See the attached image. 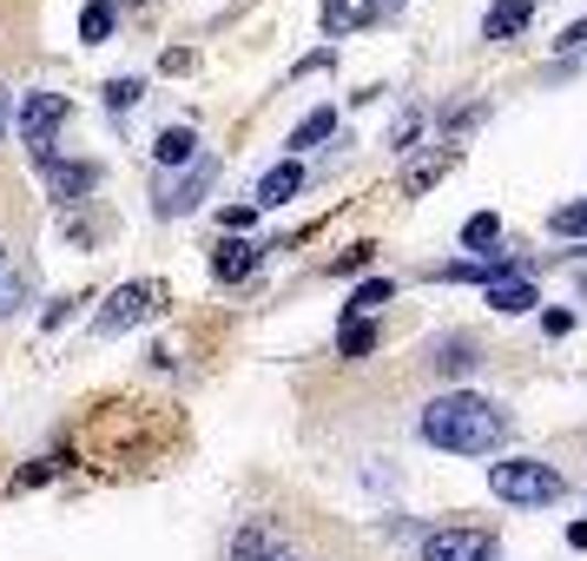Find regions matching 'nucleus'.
Wrapping results in <instances>:
<instances>
[{
	"instance_id": "15",
	"label": "nucleus",
	"mask_w": 587,
	"mask_h": 561,
	"mask_svg": "<svg viewBox=\"0 0 587 561\" xmlns=\"http://www.w3.org/2000/svg\"><path fill=\"white\" fill-rule=\"evenodd\" d=\"M390 298H396V284H390V278H363V284L350 291V317H370V311H383Z\"/></svg>"
},
{
	"instance_id": "23",
	"label": "nucleus",
	"mask_w": 587,
	"mask_h": 561,
	"mask_svg": "<svg viewBox=\"0 0 587 561\" xmlns=\"http://www.w3.org/2000/svg\"><path fill=\"white\" fill-rule=\"evenodd\" d=\"M370 251H377V245H350V251H344L330 271H337V278H350V271H363V265H370Z\"/></svg>"
},
{
	"instance_id": "2",
	"label": "nucleus",
	"mask_w": 587,
	"mask_h": 561,
	"mask_svg": "<svg viewBox=\"0 0 587 561\" xmlns=\"http://www.w3.org/2000/svg\"><path fill=\"white\" fill-rule=\"evenodd\" d=\"M489 489L515 509H542V503H562L568 496V476L555 463H535V456H509V463H489Z\"/></svg>"
},
{
	"instance_id": "13",
	"label": "nucleus",
	"mask_w": 587,
	"mask_h": 561,
	"mask_svg": "<svg viewBox=\"0 0 587 561\" xmlns=\"http://www.w3.org/2000/svg\"><path fill=\"white\" fill-rule=\"evenodd\" d=\"M489 304H496L502 317H522V311H535L542 298H535V284H529V278H502V284H489Z\"/></svg>"
},
{
	"instance_id": "16",
	"label": "nucleus",
	"mask_w": 587,
	"mask_h": 561,
	"mask_svg": "<svg viewBox=\"0 0 587 561\" xmlns=\"http://www.w3.org/2000/svg\"><path fill=\"white\" fill-rule=\"evenodd\" d=\"M548 231H555V238H587V198L555 205V212H548Z\"/></svg>"
},
{
	"instance_id": "28",
	"label": "nucleus",
	"mask_w": 587,
	"mask_h": 561,
	"mask_svg": "<svg viewBox=\"0 0 587 561\" xmlns=\"http://www.w3.org/2000/svg\"><path fill=\"white\" fill-rule=\"evenodd\" d=\"M271 561H278V555H271Z\"/></svg>"
},
{
	"instance_id": "21",
	"label": "nucleus",
	"mask_w": 587,
	"mask_h": 561,
	"mask_svg": "<svg viewBox=\"0 0 587 561\" xmlns=\"http://www.w3.org/2000/svg\"><path fill=\"white\" fill-rule=\"evenodd\" d=\"M449 165H456V152H436V159H423V165L410 172V192H430V185H436V179H443Z\"/></svg>"
},
{
	"instance_id": "5",
	"label": "nucleus",
	"mask_w": 587,
	"mask_h": 561,
	"mask_svg": "<svg viewBox=\"0 0 587 561\" xmlns=\"http://www.w3.org/2000/svg\"><path fill=\"white\" fill-rule=\"evenodd\" d=\"M423 561H502V549H496L489 529H430Z\"/></svg>"
},
{
	"instance_id": "10",
	"label": "nucleus",
	"mask_w": 587,
	"mask_h": 561,
	"mask_svg": "<svg viewBox=\"0 0 587 561\" xmlns=\"http://www.w3.org/2000/svg\"><path fill=\"white\" fill-rule=\"evenodd\" d=\"M297 185H304V165H297V159H284V165H271V172L258 179V198H251V205L278 212L284 198H297Z\"/></svg>"
},
{
	"instance_id": "14",
	"label": "nucleus",
	"mask_w": 587,
	"mask_h": 561,
	"mask_svg": "<svg viewBox=\"0 0 587 561\" xmlns=\"http://www.w3.org/2000/svg\"><path fill=\"white\" fill-rule=\"evenodd\" d=\"M192 152H198V132H192V126H165L159 145H152L159 165H192Z\"/></svg>"
},
{
	"instance_id": "12",
	"label": "nucleus",
	"mask_w": 587,
	"mask_h": 561,
	"mask_svg": "<svg viewBox=\"0 0 587 561\" xmlns=\"http://www.w3.org/2000/svg\"><path fill=\"white\" fill-rule=\"evenodd\" d=\"M330 132H337V112H330V106H317V112H304V119L291 126V139H284V145H291V159H297V152H311V145H317V139H330Z\"/></svg>"
},
{
	"instance_id": "25",
	"label": "nucleus",
	"mask_w": 587,
	"mask_h": 561,
	"mask_svg": "<svg viewBox=\"0 0 587 561\" xmlns=\"http://www.w3.org/2000/svg\"><path fill=\"white\" fill-rule=\"evenodd\" d=\"M568 549H587V522H575V529H568Z\"/></svg>"
},
{
	"instance_id": "7",
	"label": "nucleus",
	"mask_w": 587,
	"mask_h": 561,
	"mask_svg": "<svg viewBox=\"0 0 587 561\" xmlns=\"http://www.w3.org/2000/svg\"><path fill=\"white\" fill-rule=\"evenodd\" d=\"M218 179V159H192V172L178 179V185H165L159 192V218H178V212H192L198 198H205V185Z\"/></svg>"
},
{
	"instance_id": "26",
	"label": "nucleus",
	"mask_w": 587,
	"mask_h": 561,
	"mask_svg": "<svg viewBox=\"0 0 587 561\" xmlns=\"http://www.w3.org/2000/svg\"><path fill=\"white\" fill-rule=\"evenodd\" d=\"M370 7H377V13H383V7H403V0H370Z\"/></svg>"
},
{
	"instance_id": "17",
	"label": "nucleus",
	"mask_w": 587,
	"mask_h": 561,
	"mask_svg": "<svg viewBox=\"0 0 587 561\" xmlns=\"http://www.w3.org/2000/svg\"><path fill=\"white\" fill-rule=\"evenodd\" d=\"M463 245H469V251H489V245H502V218H496V212H476V218L463 225Z\"/></svg>"
},
{
	"instance_id": "27",
	"label": "nucleus",
	"mask_w": 587,
	"mask_h": 561,
	"mask_svg": "<svg viewBox=\"0 0 587 561\" xmlns=\"http://www.w3.org/2000/svg\"><path fill=\"white\" fill-rule=\"evenodd\" d=\"M0 112H7V86H0Z\"/></svg>"
},
{
	"instance_id": "19",
	"label": "nucleus",
	"mask_w": 587,
	"mask_h": 561,
	"mask_svg": "<svg viewBox=\"0 0 587 561\" xmlns=\"http://www.w3.org/2000/svg\"><path fill=\"white\" fill-rule=\"evenodd\" d=\"M112 33V0H86V13H79V40H106Z\"/></svg>"
},
{
	"instance_id": "3",
	"label": "nucleus",
	"mask_w": 587,
	"mask_h": 561,
	"mask_svg": "<svg viewBox=\"0 0 587 561\" xmlns=\"http://www.w3.org/2000/svg\"><path fill=\"white\" fill-rule=\"evenodd\" d=\"M159 311H165V284L139 278V284H119V291L93 311V331H99V337H119V331H132V324H145V317H159Z\"/></svg>"
},
{
	"instance_id": "18",
	"label": "nucleus",
	"mask_w": 587,
	"mask_h": 561,
	"mask_svg": "<svg viewBox=\"0 0 587 561\" xmlns=\"http://www.w3.org/2000/svg\"><path fill=\"white\" fill-rule=\"evenodd\" d=\"M337 344H344V357H370V350H377V324H363V317H344Z\"/></svg>"
},
{
	"instance_id": "1",
	"label": "nucleus",
	"mask_w": 587,
	"mask_h": 561,
	"mask_svg": "<svg viewBox=\"0 0 587 561\" xmlns=\"http://www.w3.org/2000/svg\"><path fill=\"white\" fill-rule=\"evenodd\" d=\"M416 430H423V443H436L449 456H496L515 436L509 410L496 397H476V390H443L436 403H423Z\"/></svg>"
},
{
	"instance_id": "11",
	"label": "nucleus",
	"mask_w": 587,
	"mask_h": 561,
	"mask_svg": "<svg viewBox=\"0 0 587 561\" xmlns=\"http://www.w3.org/2000/svg\"><path fill=\"white\" fill-rule=\"evenodd\" d=\"M529 20H535V0H496L489 20H482V40H515Z\"/></svg>"
},
{
	"instance_id": "6",
	"label": "nucleus",
	"mask_w": 587,
	"mask_h": 561,
	"mask_svg": "<svg viewBox=\"0 0 587 561\" xmlns=\"http://www.w3.org/2000/svg\"><path fill=\"white\" fill-rule=\"evenodd\" d=\"M40 172H46V185H53V198H59V205H79V198H86V192L99 185V165H86V159L59 165V159L46 152V159H40Z\"/></svg>"
},
{
	"instance_id": "22",
	"label": "nucleus",
	"mask_w": 587,
	"mask_h": 561,
	"mask_svg": "<svg viewBox=\"0 0 587 561\" xmlns=\"http://www.w3.org/2000/svg\"><path fill=\"white\" fill-rule=\"evenodd\" d=\"M416 132H423V112H403V119H396V132H390V145H396V152H410V139H416Z\"/></svg>"
},
{
	"instance_id": "4",
	"label": "nucleus",
	"mask_w": 587,
	"mask_h": 561,
	"mask_svg": "<svg viewBox=\"0 0 587 561\" xmlns=\"http://www.w3.org/2000/svg\"><path fill=\"white\" fill-rule=\"evenodd\" d=\"M66 93H26L20 99V145H33V159H46L53 152V132L66 126Z\"/></svg>"
},
{
	"instance_id": "20",
	"label": "nucleus",
	"mask_w": 587,
	"mask_h": 561,
	"mask_svg": "<svg viewBox=\"0 0 587 561\" xmlns=\"http://www.w3.org/2000/svg\"><path fill=\"white\" fill-rule=\"evenodd\" d=\"M139 93H145V86H139L132 73H126V79H106V112H132V106H139Z\"/></svg>"
},
{
	"instance_id": "8",
	"label": "nucleus",
	"mask_w": 587,
	"mask_h": 561,
	"mask_svg": "<svg viewBox=\"0 0 587 561\" xmlns=\"http://www.w3.org/2000/svg\"><path fill=\"white\" fill-rule=\"evenodd\" d=\"M264 251H271V245H258V238H225L218 258H211V278H218V284H238L244 271L264 265Z\"/></svg>"
},
{
	"instance_id": "24",
	"label": "nucleus",
	"mask_w": 587,
	"mask_h": 561,
	"mask_svg": "<svg viewBox=\"0 0 587 561\" xmlns=\"http://www.w3.org/2000/svg\"><path fill=\"white\" fill-rule=\"evenodd\" d=\"M555 46H562V53H581V46H587V20H575V26H568Z\"/></svg>"
},
{
	"instance_id": "9",
	"label": "nucleus",
	"mask_w": 587,
	"mask_h": 561,
	"mask_svg": "<svg viewBox=\"0 0 587 561\" xmlns=\"http://www.w3.org/2000/svg\"><path fill=\"white\" fill-rule=\"evenodd\" d=\"M430 370H443V377H463V370H476V337H463V331H443V337H430Z\"/></svg>"
}]
</instances>
